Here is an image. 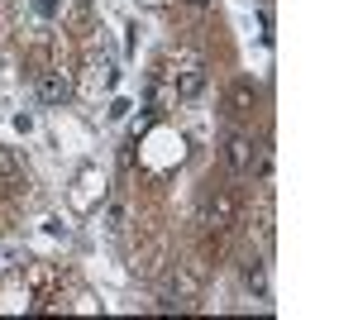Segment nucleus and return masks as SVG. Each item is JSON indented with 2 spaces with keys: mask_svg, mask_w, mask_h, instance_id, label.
<instances>
[{
  "mask_svg": "<svg viewBox=\"0 0 358 320\" xmlns=\"http://www.w3.org/2000/svg\"><path fill=\"white\" fill-rule=\"evenodd\" d=\"M244 282L258 296H268V272H263V263H258V258H248V263H244Z\"/></svg>",
  "mask_w": 358,
  "mask_h": 320,
  "instance_id": "obj_6",
  "label": "nucleus"
},
{
  "mask_svg": "<svg viewBox=\"0 0 358 320\" xmlns=\"http://www.w3.org/2000/svg\"><path fill=\"white\" fill-rule=\"evenodd\" d=\"M224 158L234 172H253V162H258V148H253V139L248 134H229V144H224Z\"/></svg>",
  "mask_w": 358,
  "mask_h": 320,
  "instance_id": "obj_3",
  "label": "nucleus"
},
{
  "mask_svg": "<svg viewBox=\"0 0 358 320\" xmlns=\"http://www.w3.org/2000/svg\"><path fill=\"white\" fill-rule=\"evenodd\" d=\"M229 220H234V201H229V196L206 201V225H229Z\"/></svg>",
  "mask_w": 358,
  "mask_h": 320,
  "instance_id": "obj_5",
  "label": "nucleus"
},
{
  "mask_svg": "<svg viewBox=\"0 0 358 320\" xmlns=\"http://www.w3.org/2000/svg\"><path fill=\"white\" fill-rule=\"evenodd\" d=\"M248 101H253V86H248V81H244V86H234V106L248 110Z\"/></svg>",
  "mask_w": 358,
  "mask_h": 320,
  "instance_id": "obj_8",
  "label": "nucleus"
},
{
  "mask_svg": "<svg viewBox=\"0 0 358 320\" xmlns=\"http://www.w3.org/2000/svg\"><path fill=\"white\" fill-rule=\"evenodd\" d=\"M34 91H38V101H43V106H67V101H72V77H67L62 67H53V72H43V77H38Z\"/></svg>",
  "mask_w": 358,
  "mask_h": 320,
  "instance_id": "obj_2",
  "label": "nucleus"
},
{
  "mask_svg": "<svg viewBox=\"0 0 358 320\" xmlns=\"http://www.w3.org/2000/svg\"><path fill=\"white\" fill-rule=\"evenodd\" d=\"M0 177H20V158L0 148Z\"/></svg>",
  "mask_w": 358,
  "mask_h": 320,
  "instance_id": "obj_7",
  "label": "nucleus"
},
{
  "mask_svg": "<svg viewBox=\"0 0 358 320\" xmlns=\"http://www.w3.org/2000/svg\"><path fill=\"white\" fill-rule=\"evenodd\" d=\"M158 77L167 81V91H172L177 101H196V96L206 91V67H201L192 53L177 57V72H158Z\"/></svg>",
  "mask_w": 358,
  "mask_h": 320,
  "instance_id": "obj_1",
  "label": "nucleus"
},
{
  "mask_svg": "<svg viewBox=\"0 0 358 320\" xmlns=\"http://www.w3.org/2000/svg\"><path fill=\"white\" fill-rule=\"evenodd\" d=\"M15 258H20V249H0V267H10Z\"/></svg>",
  "mask_w": 358,
  "mask_h": 320,
  "instance_id": "obj_9",
  "label": "nucleus"
},
{
  "mask_svg": "<svg viewBox=\"0 0 358 320\" xmlns=\"http://www.w3.org/2000/svg\"><path fill=\"white\" fill-rule=\"evenodd\" d=\"M192 5H210V0H192Z\"/></svg>",
  "mask_w": 358,
  "mask_h": 320,
  "instance_id": "obj_10",
  "label": "nucleus"
},
{
  "mask_svg": "<svg viewBox=\"0 0 358 320\" xmlns=\"http://www.w3.org/2000/svg\"><path fill=\"white\" fill-rule=\"evenodd\" d=\"M91 86H96V91H110L115 86V62L110 57H91Z\"/></svg>",
  "mask_w": 358,
  "mask_h": 320,
  "instance_id": "obj_4",
  "label": "nucleus"
}]
</instances>
